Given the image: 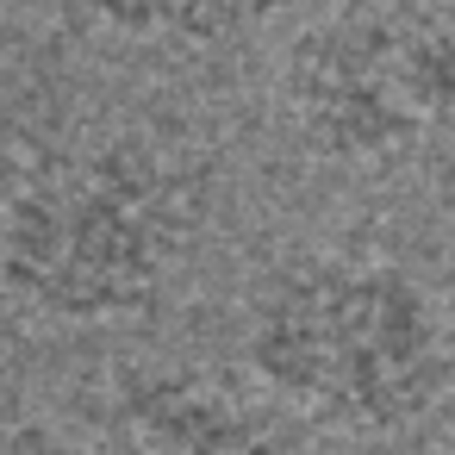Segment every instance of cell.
I'll return each instance as SVG.
<instances>
[{
	"label": "cell",
	"mask_w": 455,
	"mask_h": 455,
	"mask_svg": "<svg viewBox=\"0 0 455 455\" xmlns=\"http://www.w3.org/2000/svg\"><path fill=\"white\" fill-rule=\"evenodd\" d=\"M256 399L318 436L387 443L455 387V318L418 268L368 250H299L256 275L237 318Z\"/></svg>",
	"instance_id": "6da1fadb"
},
{
	"label": "cell",
	"mask_w": 455,
	"mask_h": 455,
	"mask_svg": "<svg viewBox=\"0 0 455 455\" xmlns=\"http://www.w3.org/2000/svg\"><path fill=\"white\" fill-rule=\"evenodd\" d=\"M212 188L156 132H107L32 163L0 200V293L51 324L144 318L194 262Z\"/></svg>",
	"instance_id": "7a4b0ae2"
},
{
	"label": "cell",
	"mask_w": 455,
	"mask_h": 455,
	"mask_svg": "<svg viewBox=\"0 0 455 455\" xmlns=\"http://www.w3.org/2000/svg\"><path fill=\"white\" fill-rule=\"evenodd\" d=\"M275 100L293 144L343 175H393L455 144V7L331 0L287 38Z\"/></svg>",
	"instance_id": "3957f363"
},
{
	"label": "cell",
	"mask_w": 455,
	"mask_h": 455,
	"mask_svg": "<svg viewBox=\"0 0 455 455\" xmlns=\"http://www.w3.org/2000/svg\"><path fill=\"white\" fill-rule=\"evenodd\" d=\"M113 430L125 455H287L262 399L181 362L125 368L113 393Z\"/></svg>",
	"instance_id": "277c9868"
},
{
	"label": "cell",
	"mask_w": 455,
	"mask_h": 455,
	"mask_svg": "<svg viewBox=\"0 0 455 455\" xmlns=\"http://www.w3.org/2000/svg\"><path fill=\"white\" fill-rule=\"evenodd\" d=\"M82 20L113 44L144 51H219L250 38L275 0H76Z\"/></svg>",
	"instance_id": "5b68a950"
},
{
	"label": "cell",
	"mask_w": 455,
	"mask_h": 455,
	"mask_svg": "<svg viewBox=\"0 0 455 455\" xmlns=\"http://www.w3.org/2000/svg\"><path fill=\"white\" fill-rule=\"evenodd\" d=\"M0 455H88L63 424L26 418V411H0Z\"/></svg>",
	"instance_id": "8992f818"
},
{
	"label": "cell",
	"mask_w": 455,
	"mask_h": 455,
	"mask_svg": "<svg viewBox=\"0 0 455 455\" xmlns=\"http://www.w3.org/2000/svg\"><path fill=\"white\" fill-rule=\"evenodd\" d=\"M436 293L455 318V194H449V212H443V250H436Z\"/></svg>",
	"instance_id": "52a82bcc"
},
{
	"label": "cell",
	"mask_w": 455,
	"mask_h": 455,
	"mask_svg": "<svg viewBox=\"0 0 455 455\" xmlns=\"http://www.w3.org/2000/svg\"><path fill=\"white\" fill-rule=\"evenodd\" d=\"M7 13H13V0H0V20H7Z\"/></svg>",
	"instance_id": "ba28073f"
},
{
	"label": "cell",
	"mask_w": 455,
	"mask_h": 455,
	"mask_svg": "<svg viewBox=\"0 0 455 455\" xmlns=\"http://www.w3.org/2000/svg\"><path fill=\"white\" fill-rule=\"evenodd\" d=\"M449 7H455V0H449Z\"/></svg>",
	"instance_id": "9c48e42d"
}]
</instances>
